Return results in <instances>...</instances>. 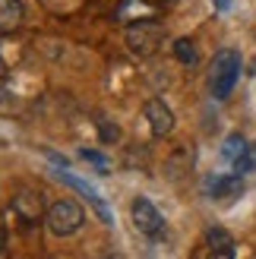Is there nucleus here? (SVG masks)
Segmentation results:
<instances>
[{"instance_id":"obj_4","label":"nucleus","mask_w":256,"mask_h":259,"mask_svg":"<svg viewBox=\"0 0 256 259\" xmlns=\"http://www.w3.org/2000/svg\"><path fill=\"white\" fill-rule=\"evenodd\" d=\"M10 209H13V215H16L22 225H38L41 218H48L45 202H41V193H38V190H29V187H19L16 193H13Z\"/></svg>"},{"instance_id":"obj_16","label":"nucleus","mask_w":256,"mask_h":259,"mask_svg":"<svg viewBox=\"0 0 256 259\" xmlns=\"http://www.w3.org/2000/svg\"><path fill=\"white\" fill-rule=\"evenodd\" d=\"M82 158H86V161H95L98 167H105V158H101L98 152H89V149H86V152H82Z\"/></svg>"},{"instance_id":"obj_10","label":"nucleus","mask_w":256,"mask_h":259,"mask_svg":"<svg viewBox=\"0 0 256 259\" xmlns=\"http://www.w3.org/2000/svg\"><path fill=\"white\" fill-rule=\"evenodd\" d=\"M247 149H250V146H247V139L240 136V133H231V136L222 142V158L237 164L240 158H244V152H247Z\"/></svg>"},{"instance_id":"obj_13","label":"nucleus","mask_w":256,"mask_h":259,"mask_svg":"<svg viewBox=\"0 0 256 259\" xmlns=\"http://www.w3.org/2000/svg\"><path fill=\"white\" fill-rule=\"evenodd\" d=\"M234 167H237V174H247V171H253V167H256V146H250V149L244 152V158H240Z\"/></svg>"},{"instance_id":"obj_1","label":"nucleus","mask_w":256,"mask_h":259,"mask_svg":"<svg viewBox=\"0 0 256 259\" xmlns=\"http://www.w3.org/2000/svg\"><path fill=\"white\" fill-rule=\"evenodd\" d=\"M237 76H240V54L234 48H225L212 57V67H209V92L215 98H228L231 89L237 85Z\"/></svg>"},{"instance_id":"obj_19","label":"nucleus","mask_w":256,"mask_h":259,"mask_svg":"<svg viewBox=\"0 0 256 259\" xmlns=\"http://www.w3.org/2000/svg\"><path fill=\"white\" fill-rule=\"evenodd\" d=\"M0 250H4V231H0Z\"/></svg>"},{"instance_id":"obj_8","label":"nucleus","mask_w":256,"mask_h":259,"mask_svg":"<svg viewBox=\"0 0 256 259\" xmlns=\"http://www.w3.org/2000/svg\"><path fill=\"white\" fill-rule=\"evenodd\" d=\"M240 190H244L240 174H215L212 180H206V193L215 196V199H231V196H237Z\"/></svg>"},{"instance_id":"obj_6","label":"nucleus","mask_w":256,"mask_h":259,"mask_svg":"<svg viewBox=\"0 0 256 259\" xmlns=\"http://www.w3.org/2000/svg\"><path fill=\"white\" fill-rule=\"evenodd\" d=\"M143 117H146V123L152 126V133H155V136H168L171 130H174V111L164 105L161 98H149L146 101Z\"/></svg>"},{"instance_id":"obj_12","label":"nucleus","mask_w":256,"mask_h":259,"mask_svg":"<svg viewBox=\"0 0 256 259\" xmlns=\"http://www.w3.org/2000/svg\"><path fill=\"white\" fill-rule=\"evenodd\" d=\"M206 243H209V250H228V247H234V240H231V234H228L225 228H209L206 231Z\"/></svg>"},{"instance_id":"obj_5","label":"nucleus","mask_w":256,"mask_h":259,"mask_svg":"<svg viewBox=\"0 0 256 259\" xmlns=\"http://www.w3.org/2000/svg\"><path fill=\"white\" fill-rule=\"evenodd\" d=\"M161 45V29L155 22H133L126 29V48L133 51L136 57H152Z\"/></svg>"},{"instance_id":"obj_17","label":"nucleus","mask_w":256,"mask_h":259,"mask_svg":"<svg viewBox=\"0 0 256 259\" xmlns=\"http://www.w3.org/2000/svg\"><path fill=\"white\" fill-rule=\"evenodd\" d=\"M212 4H215V10H222V13L231 10V0H212Z\"/></svg>"},{"instance_id":"obj_14","label":"nucleus","mask_w":256,"mask_h":259,"mask_svg":"<svg viewBox=\"0 0 256 259\" xmlns=\"http://www.w3.org/2000/svg\"><path fill=\"white\" fill-rule=\"evenodd\" d=\"M98 133H101V139H105V142H117V139H120L117 123H111V120H101V130H98Z\"/></svg>"},{"instance_id":"obj_7","label":"nucleus","mask_w":256,"mask_h":259,"mask_svg":"<svg viewBox=\"0 0 256 259\" xmlns=\"http://www.w3.org/2000/svg\"><path fill=\"white\" fill-rule=\"evenodd\" d=\"M60 180H63V184H70L76 193H79V196H86V199H89V205L95 209V215H98L105 225H111V222H114V215H111V209H108V202L101 199V193H98L95 187H89L86 180H79L76 174H60Z\"/></svg>"},{"instance_id":"obj_18","label":"nucleus","mask_w":256,"mask_h":259,"mask_svg":"<svg viewBox=\"0 0 256 259\" xmlns=\"http://www.w3.org/2000/svg\"><path fill=\"white\" fill-rule=\"evenodd\" d=\"M98 259H114V253H105V256H98Z\"/></svg>"},{"instance_id":"obj_15","label":"nucleus","mask_w":256,"mask_h":259,"mask_svg":"<svg viewBox=\"0 0 256 259\" xmlns=\"http://www.w3.org/2000/svg\"><path fill=\"white\" fill-rule=\"evenodd\" d=\"M206 259H234V247H228V250H209Z\"/></svg>"},{"instance_id":"obj_9","label":"nucleus","mask_w":256,"mask_h":259,"mask_svg":"<svg viewBox=\"0 0 256 259\" xmlns=\"http://www.w3.org/2000/svg\"><path fill=\"white\" fill-rule=\"evenodd\" d=\"M25 19V10H22V0H0V35H10L16 32Z\"/></svg>"},{"instance_id":"obj_11","label":"nucleus","mask_w":256,"mask_h":259,"mask_svg":"<svg viewBox=\"0 0 256 259\" xmlns=\"http://www.w3.org/2000/svg\"><path fill=\"white\" fill-rule=\"evenodd\" d=\"M174 57L181 63H187V67H193V63L199 60V51H196V45L190 41V38H177L174 41Z\"/></svg>"},{"instance_id":"obj_2","label":"nucleus","mask_w":256,"mask_h":259,"mask_svg":"<svg viewBox=\"0 0 256 259\" xmlns=\"http://www.w3.org/2000/svg\"><path fill=\"white\" fill-rule=\"evenodd\" d=\"M82 222H86V212H82V205L76 202V199H57V202H51V209H48V228L54 231L57 237L76 234V231L82 228Z\"/></svg>"},{"instance_id":"obj_3","label":"nucleus","mask_w":256,"mask_h":259,"mask_svg":"<svg viewBox=\"0 0 256 259\" xmlns=\"http://www.w3.org/2000/svg\"><path fill=\"white\" fill-rule=\"evenodd\" d=\"M130 218H133V228L139 231V234H146L152 240H158L164 234V218L161 212L155 209V202L146 199V196H136L133 205H130Z\"/></svg>"}]
</instances>
